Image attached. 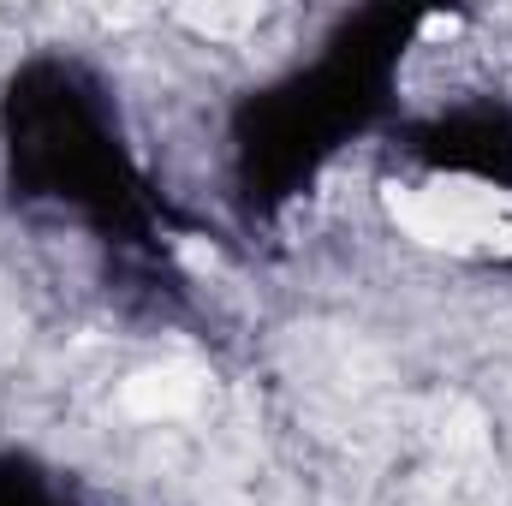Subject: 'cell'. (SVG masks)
I'll return each mask as SVG.
<instances>
[{
    "label": "cell",
    "mask_w": 512,
    "mask_h": 506,
    "mask_svg": "<svg viewBox=\"0 0 512 506\" xmlns=\"http://www.w3.org/2000/svg\"><path fill=\"white\" fill-rule=\"evenodd\" d=\"M387 215L429 251L453 256H512V191L483 179H429L393 185Z\"/></svg>",
    "instance_id": "6da1fadb"
},
{
    "label": "cell",
    "mask_w": 512,
    "mask_h": 506,
    "mask_svg": "<svg viewBox=\"0 0 512 506\" xmlns=\"http://www.w3.org/2000/svg\"><path fill=\"white\" fill-rule=\"evenodd\" d=\"M197 393H203V376L197 370H185V364H161V370H137L126 381V411L131 417H185L191 405H197Z\"/></svg>",
    "instance_id": "7a4b0ae2"
},
{
    "label": "cell",
    "mask_w": 512,
    "mask_h": 506,
    "mask_svg": "<svg viewBox=\"0 0 512 506\" xmlns=\"http://www.w3.org/2000/svg\"><path fill=\"white\" fill-rule=\"evenodd\" d=\"M179 24H191L203 36H239V30L256 24V6H185Z\"/></svg>",
    "instance_id": "3957f363"
}]
</instances>
